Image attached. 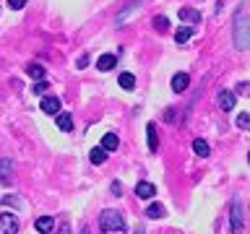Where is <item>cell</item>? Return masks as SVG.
Listing matches in <instances>:
<instances>
[{
	"mask_svg": "<svg viewBox=\"0 0 250 234\" xmlns=\"http://www.w3.org/2000/svg\"><path fill=\"white\" fill-rule=\"evenodd\" d=\"M248 26H250V21L245 16V3H242L237 8V13H234V47L242 50V52L250 47V31H248Z\"/></svg>",
	"mask_w": 250,
	"mask_h": 234,
	"instance_id": "cell-1",
	"label": "cell"
},
{
	"mask_svg": "<svg viewBox=\"0 0 250 234\" xmlns=\"http://www.w3.org/2000/svg\"><path fill=\"white\" fill-rule=\"evenodd\" d=\"M117 83H120L125 91H133V89H136V76H133V73H120Z\"/></svg>",
	"mask_w": 250,
	"mask_h": 234,
	"instance_id": "cell-19",
	"label": "cell"
},
{
	"mask_svg": "<svg viewBox=\"0 0 250 234\" xmlns=\"http://www.w3.org/2000/svg\"><path fill=\"white\" fill-rule=\"evenodd\" d=\"M19 229H21L19 216H13V214H0V234H16Z\"/></svg>",
	"mask_w": 250,
	"mask_h": 234,
	"instance_id": "cell-4",
	"label": "cell"
},
{
	"mask_svg": "<svg viewBox=\"0 0 250 234\" xmlns=\"http://www.w3.org/2000/svg\"><path fill=\"white\" fill-rule=\"evenodd\" d=\"M216 104H219V109L229 112V109H234V104H237V94L229 91V89H222L216 94Z\"/></svg>",
	"mask_w": 250,
	"mask_h": 234,
	"instance_id": "cell-5",
	"label": "cell"
},
{
	"mask_svg": "<svg viewBox=\"0 0 250 234\" xmlns=\"http://www.w3.org/2000/svg\"><path fill=\"white\" fill-rule=\"evenodd\" d=\"M146 138H148V151L156 154V148H159V136H156L154 122H148V125H146Z\"/></svg>",
	"mask_w": 250,
	"mask_h": 234,
	"instance_id": "cell-11",
	"label": "cell"
},
{
	"mask_svg": "<svg viewBox=\"0 0 250 234\" xmlns=\"http://www.w3.org/2000/svg\"><path fill=\"white\" fill-rule=\"evenodd\" d=\"M0 203H3V206H23L21 198H16V195H5V198L0 200Z\"/></svg>",
	"mask_w": 250,
	"mask_h": 234,
	"instance_id": "cell-24",
	"label": "cell"
},
{
	"mask_svg": "<svg viewBox=\"0 0 250 234\" xmlns=\"http://www.w3.org/2000/svg\"><path fill=\"white\" fill-rule=\"evenodd\" d=\"M229 229H232V234L245 232V211H242L240 200H232V206H229Z\"/></svg>",
	"mask_w": 250,
	"mask_h": 234,
	"instance_id": "cell-3",
	"label": "cell"
},
{
	"mask_svg": "<svg viewBox=\"0 0 250 234\" xmlns=\"http://www.w3.org/2000/svg\"><path fill=\"white\" fill-rule=\"evenodd\" d=\"M8 5H11L13 11H19V8H23V5H26V0H8Z\"/></svg>",
	"mask_w": 250,
	"mask_h": 234,
	"instance_id": "cell-25",
	"label": "cell"
},
{
	"mask_svg": "<svg viewBox=\"0 0 250 234\" xmlns=\"http://www.w3.org/2000/svg\"><path fill=\"white\" fill-rule=\"evenodd\" d=\"M154 29L159 31V34H164V31L169 29V19H164V16H156V19H154Z\"/></svg>",
	"mask_w": 250,
	"mask_h": 234,
	"instance_id": "cell-22",
	"label": "cell"
},
{
	"mask_svg": "<svg viewBox=\"0 0 250 234\" xmlns=\"http://www.w3.org/2000/svg\"><path fill=\"white\" fill-rule=\"evenodd\" d=\"M109 187H112V195H117V198L123 195V187H120V182H117V179H115V182L109 185Z\"/></svg>",
	"mask_w": 250,
	"mask_h": 234,
	"instance_id": "cell-26",
	"label": "cell"
},
{
	"mask_svg": "<svg viewBox=\"0 0 250 234\" xmlns=\"http://www.w3.org/2000/svg\"><path fill=\"white\" fill-rule=\"evenodd\" d=\"M99 226H102V232H125L128 229V226H125V216L117 208L102 211L99 214Z\"/></svg>",
	"mask_w": 250,
	"mask_h": 234,
	"instance_id": "cell-2",
	"label": "cell"
},
{
	"mask_svg": "<svg viewBox=\"0 0 250 234\" xmlns=\"http://www.w3.org/2000/svg\"><path fill=\"white\" fill-rule=\"evenodd\" d=\"M58 234H70V226H68V224H62V229H60Z\"/></svg>",
	"mask_w": 250,
	"mask_h": 234,
	"instance_id": "cell-29",
	"label": "cell"
},
{
	"mask_svg": "<svg viewBox=\"0 0 250 234\" xmlns=\"http://www.w3.org/2000/svg\"><path fill=\"white\" fill-rule=\"evenodd\" d=\"M81 234H91V232H89V229H86V226H83V229H81Z\"/></svg>",
	"mask_w": 250,
	"mask_h": 234,
	"instance_id": "cell-30",
	"label": "cell"
},
{
	"mask_svg": "<svg viewBox=\"0 0 250 234\" xmlns=\"http://www.w3.org/2000/svg\"><path fill=\"white\" fill-rule=\"evenodd\" d=\"M55 125H58L62 133H70V130H73V117H70L68 112H58V117H55Z\"/></svg>",
	"mask_w": 250,
	"mask_h": 234,
	"instance_id": "cell-10",
	"label": "cell"
},
{
	"mask_svg": "<svg viewBox=\"0 0 250 234\" xmlns=\"http://www.w3.org/2000/svg\"><path fill=\"white\" fill-rule=\"evenodd\" d=\"M26 73L31 78H37V81H42V78H44V68L39 65V62H31V65H26Z\"/></svg>",
	"mask_w": 250,
	"mask_h": 234,
	"instance_id": "cell-21",
	"label": "cell"
},
{
	"mask_svg": "<svg viewBox=\"0 0 250 234\" xmlns=\"http://www.w3.org/2000/svg\"><path fill=\"white\" fill-rule=\"evenodd\" d=\"M104 159H107V151H104V148H102V146L91 148V154H89V161H91V164H102Z\"/></svg>",
	"mask_w": 250,
	"mask_h": 234,
	"instance_id": "cell-20",
	"label": "cell"
},
{
	"mask_svg": "<svg viewBox=\"0 0 250 234\" xmlns=\"http://www.w3.org/2000/svg\"><path fill=\"white\" fill-rule=\"evenodd\" d=\"M237 128H240V130H248V128H250V115H248V112H240V115H237Z\"/></svg>",
	"mask_w": 250,
	"mask_h": 234,
	"instance_id": "cell-23",
	"label": "cell"
},
{
	"mask_svg": "<svg viewBox=\"0 0 250 234\" xmlns=\"http://www.w3.org/2000/svg\"><path fill=\"white\" fill-rule=\"evenodd\" d=\"M89 65V58H86V55H81V58H78V68H86Z\"/></svg>",
	"mask_w": 250,
	"mask_h": 234,
	"instance_id": "cell-28",
	"label": "cell"
},
{
	"mask_svg": "<svg viewBox=\"0 0 250 234\" xmlns=\"http://www.w3.org/2000/svg\"><path fill=\"white\" fill-rule=\"evenodd\" d=\"M117 65V58L115 55H102V58L97 60V68L102 70V73H107V70H112Z\"/></svg>",
	"mask_w": 250,
	"mask_h": 234,
	"instance_id": "cell-14",
	"label": "cell"
},
{
	"mask_svg": "<svg viewBox=\"0 0 250 234\" xmlns=\"http://www.w3.org/2000/svg\"><path fill=\"white\" fill-rule=\"evenodd\" d=\"M180 19H183L185 23H198L201 21V13L198 11H195V8H180Z\"/></svg>",
	"mask_w": 250,
	"mask_h": 234,
	"instance_id": "cell-13",
	"label": "cell"
},
{
	"mask_svg": "<svg viewBox=\"0 0 250 234\" xmlns=\"http://www.w3.org/2000/svg\"><path fill=\"white\" fill-rule=\"evenodd\" d=\"M42 112L44 115H58L60 112V99L58 97H44L42 99Z\"/></svg>",
	"mask_w": 250,
	"mask_h": 234,
	"instance_id": "cell-9",
	"label": "cell"
},
{
	"mask_svg": "<svg viewBox=\"0 0 250 234\" xmlns=\"http://www.w3.org/2000/svg\"><path fill=\"white\" fill-rule=\"evenodd\" d=\"M34 229H37L39 234H50V232L55 229V218H52V216H39L37 221H34Z\"/></svg>",
	"mask_w": 250,
	"mask_h": 234,
	"instance_id": "cell-8",
	"label": "cell"
},
{
	"mask_svg": "<svg viewBox=\"0 0 250 234\" xmlns=\"http://www.w3.org/2000/svg\"><path fill=\"white\" fill-rule=\"evenodd\" d=\"M13 172H16V161L13 159H0V182L3 185H11L13 182Z\"/></svg>",
	"mask_w": 250,
	"mask_h": 234,
	"instance_id": "cell-6",
	"label": "cell"
},
{
	"mask_svg": "<svg viewBox=\"0 0 250 234\" xmlns=\"http://www.w3.org/2000/svg\"><path fill=\"white\" fill-rule=\"evenodd\" d=\"M164 214H167V208H164L162 203H148L146 206V216L148 218H162Z\"/></svg>",
	"mask_w": 250,
	"mask_h": 234,
	"instance_id": "cell-17",
	"label": "cell"
},
{
	"mask_svg": "<svg viewBox=\"0 0 250 234\" xmlns=\"http://www.w3.org/2000/svg\"><path fill=\"white\" fill-rule=\"evenodd\" d=\"M47 86H50V83H44V78H42V81H39V83L34 86V94H42V91H47Z\"/></svg>",
	"mask_w": 250,
	"mask_h": 234,
	"instance_id": "cell-27",
	"label": "cell"
},
{
	"mask_svg": "<svg viewBox=\"0 0 250 234\" xmlns=\"http://www.w3.org/2000/svg\"><path fill=\"white\" fill-rule=\"evenodd\" d=\"M136 195H138V198H154V195H156V187L151 185V182H138L136 185Z\"/></svg>",
	"mask_w": 250,
	"mask_h": 234,
	"instance_id": "cell-12",
	"label": "cell"
},
{
	"mask_svg": "<svg viewBox=\"0 0 250 234\" xmlns=\"http://www.w3.org/2000/svg\"><path fill=\"white\" fill-rule=\"evenodd\" d=\"M117 146H120V138H117L115 133H104V138H102V148L109 154V151H115Z\"/></svg>",
	"mask_w": 250,
	"mask_h": 234,
	"instance_id": "cell-15",
	"label": "cell"
},
{
	"mask_svg": "<svg viewBox=\"0 0 250 234\" xmlns=\"http://www.w3.org/2000/svg\"><path fill=\"white\" fill-rule=\"evenodd\" d=\"M188 83H190V78H188V73H183V70L172 76V91L175 94H183L188 89Z\"/></svg>",
	"mask_w": 250,
	"mask_h": 234,
	"instance_id": "cell-7",
	"label": "cell"
},
{
	"mask_svg": "<svg viewBox=\"0 0 250 234\" xmlns=\"http://www.w3.org/2000/svg\"><path fill=\"white\" fill-rule=\"evenodd\" d=\"M193 151H195V156H201V159H206V156L211 154V146H208L203 138H195V140H193Z\"/></svg>",
	"mask_w": 250,
	"mask_h": 234,
	"instance_id": "cell-16",
	"label": "cell"
},
{
	"mask_svg": "<svg viewBox=\"0 0 250 234\" xmlns=\"http://www.w3.org/2000/svg\"><path fill=\"white\" fill-rule=\"evenodd\" d=\"M190 37H193V26H188V23H185V26H180V29L175 31V42H177V44H185Z\"/></svg>",
	"mask_w": 250,
	"mask_h": 234,
	"instance_id": "cell-18",
	"label": "cell"
}]
</instances>
